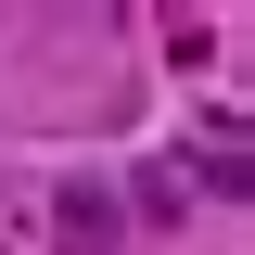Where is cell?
<instances>
[{
  "label": "cell",
  "mask_w": 255,
  "mask_h": 255,
  "mask_svg": "<svg viewBox=\"0 0 255 255\" xmlns=\"http://www.w3.org/2000/svg\"><path fill=\"white\" fill-rule=\"evenodd\" d=\"M64 230H77V243H115V191L102 179H64V204H51Z\"/></svg>",
  "instance_id": "cell-1"
}]
</instances>
